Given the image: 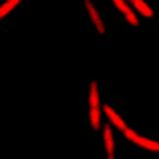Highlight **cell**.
I'll return each mask as SVG.
<instances>
[{
	"label": "cell",
	"instance_id": "1",
	"mask_svg": "<svg viewBox=\"0 0 159 159\" xmlns=\"http://www.w3.org/2000/svg\"><path fill=\"white\" fill-rule=\"evenodd\" d=\"M87 113L88 121L91 128L94 131L102 130L103 125L102 101L101 86L98 81L89 82L87 86Z\"/></svg>",
	"mask_w": 159,
	"mask_h": 159
},
{
	"label": "cell",
	"instance_id": "2",
	"mask_svg": "<svg viewBox=\"0 0 159 159\" xmlns=\"http://www.w3.org/2000/svg\"><path fill=\"white\" fill-rule=\"evenodd\" d=\"M122 136L127 142L140 150L159 153V140L155 137L144 135L132 127H128L122 133Z\"/></svg>",
	"mask_w": 159,
	"mask_h": 159
},
{
	"label": "cell",
	"instance_id": "3",
	"mask_svg": "<svg viewBox=\"0 0 159 159\" xmlns=\"http://www.w3.org/2000/svg\"><path fill=\"white\" fill-rule=\"evenodd\" d=\"M102 114L107 120V123L117 132L122 134L129 127L126 120L120 114L116 107H113L111 103H102Z\"/></svg>",
	"mask_w": 159,
	"mask_h": 159
},
{
	"label": "cell",
	"instance_id": "4",
	"mask_svg": "<svg viewBox=\"0 0 159 159\" xmlns=\"http://www.w3.org/2000/svg\"><path fill=\"white\" fill-rule=\"evenodd\" d=\"M102 143L106 159H116L117 144L113 128L107 122H103L102 127Z\"/></svg>",
	"mask_w": 159,
	"mask_h": 159
},
{
	"label": "cell",
	"instance_id": "5",
	"mask_svg": "<svg viewBox=\"0 0 159 159\" xmlns=\"http://www.w3.org/2000/svg\"><path fill=\"white\" fill-rule=\"evenodd\" d=\"M112 6L116 11L121 14L125 22L132 28H137L140 25V20L139 16L134 11L130 4L124 0H112Z\"/></svg>",
	"mask_w": 159,
	"mask_h": 159
},
{
	"label": "cell",
	"instance_id": "6",
	"mask_svg": "<svg viewBox=\"0 0 159 159\" xmlns=\"http://www.w3.org/2000/svg\"><path fill=\"white\" fill-rule=\"evenodd\" d=\"M84 11H86V14L89 20L91 21L94 29L97 30V32L99 34L106 33L107 24L104 22L102 14L99 12L98 8L97 7V5L94 4V2L91 1V0H86V1L84 2Z\"/></svg>",
	"mask_w": 159,
	"mask_h": 159
},
{
	"label": "cell",
	"instance_id": "7",
	"mask_svg": "<svg viewBox=\"0 0 159 159\" xmlns=\"http://www.w3.org/2000/svg\"><path fill=\"white\" fill-rule=\"evenodd\" d=\"M130 6L133 8L138 16L144 19H152L155 15V10L150 4L143 0H131L129 1Z\"/></svg>",
	"mask_w": 159,
	"mask_h": 159
},
{
	"label": "cell",
	"instance_id": "8",
	"mask_svg": "<svg viewBox=\"0 0 159 159\" xmlns=\"http://www.w3.org/2000/svg\"><path fill=\"white\" fill-rule=\"evenodd\" d=\"M21 4V0H5L0 2V21L11 15Z\"/></svg>",
	"mask_w": 159,
	"mask_h": 159
}]
</instances>
